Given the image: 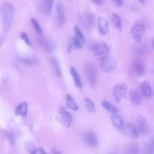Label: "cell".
<instances>
[{"instance_id":"cell-1","label":"cell","mask_w":154,"mask_h":154,"mask_svg":"<svg viewBox=\"0 0 154 154\" xmlns=\"http://www.w3.org/2000/svg\"><path fill=\"white\" fill-rule=\"evenodd\" d=\"M1 14L3 29L4 31H7L10 29L13 20L14 8L11 4L5 2L1 7Z\"/></svg>"},{"instance_id":"cell-2","label":"cell","mask_w":154,"mask_h":154,"mask_svg":"<svg viewBox=\"0 0 154 154\" xmlns=\"http://www.w3.org/2000/svg\"><path fill=\"white\" fill-rule=\"evenodd\" d=\"M93 51L95 57L100 61L109 56V49L105 43L100 42L94 45Z\"/></svg>"},{"instance_id":"cell-3","label":"cell","mask_w":154,"mask_h":154,"mask_svg":"<svg viewBox=\"0 0 154 154\" xmlns=\"http://www.w3.org/2000/svg\"><path fill=\"white\" fill-rule=\"evenodd\" d=\"M128 90V86L124 82L117 84L112 89V94L115 100L119 102L126 98Z\"/></svg>"},{"instance_id":"cell-4","label":"cell","mask_w":154,"mask_h":154,"mask_svg":"<svg viewBox=\"0 0 154 154\" xmlns=\"http://www.w3.org/2000/svg\"><path fill=\"white\" fill-rule=\"evenodd\" d=\"M58 112L61 115L57 117L58 121L64 126L69 128L71 126L73 119L70 112H69L63 106H60L58 108Z\"/></svg>"},{"instance_id":"cell-5","label":"cell","mask_w":154,"mask_h":154,"mask_svg":"<svg viewBox=\"0 0 154 154\" xmlns=\"http://www.w3.org/2000/svg\"><path fill=\"white\" fill-rule=\"evenodd\" d=\"M145 31L144 25L140 22H137L132 26L130 32L132 38L136 42H140L141 38L144 35Z\"/></svg>"},{"instance_id":"cell-6","label":"cell","mask_w":154,"mask_h":154,"mask_svg":"<svg viewBox=\"0 0 154 154\" xmlns=\"http://www.w3.org/2000/svg\"><path fill=\"white\" fill-rule=\"evenodd\" d=\"M100 61L99 67L102 72L109 73L115 70L116 68V62L113 58L108 56Z\"/></svg>"},{"instance_id":"cell-7","label":"cell","mask_w":154,"mask_h":154,"mask_svg":"<svg viewBox=\"0 0 154 154\" xmlns=\"http://www.w3.org/2000/svg\"><path fill=\"white\" fill-rule=\"evenodd\" d=\"M85 72L88 83L91 86H94L97 77L96 66L91 63H88L85 66Z\"/></svg>"},{"instance_id":"cell-8","label":"cell","mask_w":154,"mask_h":154,"mask_svg":"<svg viewBox=\"0 0 154 154\" xmlns=\"http://www.w3.org/2000/svg\"><path fill=\"white\" fill-rule=\"evenodd\" d=\"M135 125L137 128L140 135H145L149 132V127L144 116L141 114H138L135 116Z\"/></svg>"},{"instance_id":"cell-9","label":"cell","mask_w":154,"mask_h":154,"mask_svg":"<svg viewBox=\"0 0 154 154\" xmlns=\"http://www.w3.org/2000/svg\"><path fill=\"white\" fill-rule=\"evenodd\" d=\"M121 133L132 138H137L140 135V134L135 124L130 123H125Z\"/></svg>"},{"instance_id":"cell-10","label":"cell","mask_w":154,"mask_h":154,"mask_svg":"<svg viewBox=\"0 0 154 154\" xmlns=\"http://www.w3.org/2000/svg\"><path fill=\"white\" fill-rule=\"evenodd\" d=\"M132 68L134 73L137 76H141L145 72V65L143 61L139 58H135L132 61Z\"/></svg>"},{"instance_id":"cell-11","label":"cell","mask_w":154,"mask_h":154,"mask_svg":"<svg viewBox=\"0 0 154 154\" xmlns=\"http://www.w3.org/2000/svg\"><path fill=\"white\" fill-rule=\"evenodd\" d=\"M37 42L43 49L48 52H52L55 49V44L45 37H38L37 38Z\"/></svg>"},{"instance_id":"cell-12","label":"cell","mask_w":154,"mask_h":154,"mask_svg":"<svg viewBox=\"0 0 154 154\" xmlns=\"http://www.w3.org/2000/svg\"><path fill=\"white\" fill-rule=\"evenodd\" d=\"M143 94L138 90L132 89L129 93V98L131 102L135 105H139L143 100Z\"/></svg>"},{"instance_id":"cell-13","label":"cell","mask_w":154,"mask_h":154,"mask_svg":"<svg viewBox=\"0 0 154 154\" xmlns=\"http://www.w3.org/2000/svg\"><path fill=\"white\" fill-rule=\"evenodd\" d=\"M111 121L114 128L117 131L122 132L125 125L122 117L120 115L117 114L116 113H113L112 115L111 116Z\"/></svg>"},{"instance_id":"cell-14","label":"cell","mask_w":154,"mask_h":154,"mask_svg":"<svg viewBox=\"0 0 154 154\" xmlns=\"http://www.w3.org/2000/svg\"><path fill=\"white\" fill-rule=\"evenodd\" d=\"M57 21L58 26H62L66 22V17L64 14V10L63 4L61 2L57 4Z\"/></svg>"},{"instance_id":"cell-15","label":"cell","mask_w":154,"mask_h":154,"mask_svg":"<svg viewBox=\"0 0 154 154\" xmlns=\"http://www.w3.org/2000/svg\"><path fill=\"white\" fill-rule=\"evenodd\" d=\"M54 0H43L39 5V11L44 15L49 14L52 8Z\"/></svg>"},{"instance_id":"cell-16","label":"cell","mask_w":154,"mask_h":154,"mask_svg":"<svg viewBox=\"0 0 154 154\" xmlns=\"http://www.w3.org/2000/svg\"><path fill=\"white\" fill-rule=\"evenodd\" d=\"M98 28L101 35L105 36L109 32L108 22L106 18L102 16H99L97 20Z\"/></svg>"},{"instance_id":"cell-17","label":"cell","mask_w":154,"mask_h":154,"mask_svg":"<svg viewBox=\"0 0 154 154\" xmlns=\"http://www.w3.org/2000/svg\"><path fill=\"white\" fill-rule=\"evenodd\" d=\"M85 143L91 147H96L98 145V138L92 131L87 132L84 137Z\"/></svg>"},{"instance_id":"cell-18","label":"cell","mask_w":154,"mask_h":154,"mask_svg":"<svg viewBox=\"0 0 154 154\" xmlns=\"http://www.w3.org/2000/svg\"><path fill=\"white\" fill-rule=\"evenodd\" d=\"M140 91L143 97L149 98L152 96V90L149 82L147 81H143L140 84Z\"/></svg>"},{"instance_id":"cell-19","label":"cell","mask_w":154,"mask_h":154,"mask_svg":"<svg viewBox=\"0 0 154 154\" xmlns=\"http://www.w3.org/2000/svg\"><path fill=\"white\" fill-rule=\"evenodd\" d=\"M66 106L74 111H76L78 109V105L75 102L74 98L69 94H67L66 96Z\"/></svg>"},{"instance_id":"cell-20","label":"cell","mask_w":154,"mask_h":154,"mask_svg":"<svg viewBox=\"0 0 154 154\" xmlns=\"http://www.w3.org/2000/svg\"><path fill=\"white\" fill-rule=\"evenodd\" d=\"M83 45L84 44L81 41H79L75 36L72 37L69 39V43L67 51H68V52H70L72 48L81 49V48H82Z\"/></svg>"},{"instance_id":"cell-21","label":"cell","mask_w":154,"mask_h":154,"mask_svg":"<svg viewBox=\"0 0 154 154\" xmlns=\"http://www.w3.org/2000/svg\"><path fill=\"white\" fill-rule=\"evenodd\" d=\"M70 72L73 79V81L76 86L79 88H81L82 87V82L81 78L79 75L78 74L77 70L74 67H72L70 69Z\"/></svg>"},{"instance_id":"cell-22","label":"cell","mask_w":154,"mask_h":154,"mask_svg":"<svg viewBox=\"0 0 154 154\" xmlns=\"http://www.w3.org/2000/svg\"><path fill=\"white\" fill-rule=\"evenodd\" d=\"M16 115L25 117L28 114V105L26 102H22L18 105L15 110Z\"/></svg>"},{"instance_id":"cell-23","label":"cell","mask_w":154,"mask_h":154,"mask_svg":"<svg viewBox=\"0 0 154 154\" xmlns=\"http://www.w3.org/2000/svg\"><path fill=\"white\" fill-rule=\"evenodd\" d=\"M94 21L93 16L91 14H87L81 19V24L85 28H88L93 26Z\"/></svg>"},{"instance_id":"cell-24","label":"cell","mask_w":154,"mask_h":154,"mask_svg":"<svg viewBox=\"0 0 154 154\" xmlns=\"http://www.w3.org/2000/svg\"><path fill=\"white\" fill-rule=\"evenodd\" d=\"M51 63L55 75L58 77H61L62 76V72L61 70L60 63L58 60L57 59V58L55 57H52L51 59Z\"/></svg>"},{"instance_id":"cell-25","label":"cell","mask_w":154,"mask_h":154,"mask_svg":"<svg viewBox=\"0 0 154 154\" xmlns=\"http://www.w3.org/2000/svg\"><path fill=\"white\" fill-rule=\"evenodd\" d=\"M134 52L138 55H143L146 54L147 51V47L140 43V42H137L136 44L134 46L133 48Z\"/></svg>"},{"instance_id":"cell-26","label":"cell","mask_w":154,"mask_h":154,"mask_svg":"<svg viewBox=\"0 0 154 154\" xmlns=\"http://www.w3.org/2000/svg\"><path fill=\"white\" fill-rule=\"evenodd\" d=\"M111 21L112 25L119 30H121L122 27V22L120 17L116 13H112L111 16Z\"/></svg>"},{"instance_id":"cell-27","label":"cell","mask_w":154,"mask_h":154,"mask_svg":"<svg viewBox=\"0 0 154 154\" xmlns=\"http://www.w3.org/2000/svg\"><path fill=\"white\" fill-rule=\"evenodd\" d=\"M19 61L27 65H34L38 63V60L37 58L34 57H25L20 58L19 59Z\"/></svg>"},{"instance_id":"cell-28","label":"cell","mask_w":154,"mask_h":154,"mask_svg":"<svg viewBox=\"0 0 154 154\" xmlns=\"http://www.w3.org/2000/svg\"><path fill=\"white\" fill-rule=\"evenodd\" d=\"M102 106L108 112H111V113H117L118 110L113 105H112L110 102H109L108 101L104 100L102 102Z\"/></svg>"},{"instance_id":"cell-29","label":"cell","mask_w":154,"mask_h":154,"mask_svg":"<svg viewBox=\"0 0 154 154\" xmlns=\"http://www.w3.org/2000/svg\"><path fill=\"white\" fill-rule=\"evenodd\" d=\"M86 109L89 112H94L96 111V106L93 100L89 97L85 98Z\"/></svg>"},{"instance_id":"cell-30","label":"cell","mask_w":154,"mask_h":154,"mask_svg":"<svg viewBox=\"0 0 154 154\" xmlns=\"http://www.w3.org/2000/svg\"><path fill=\"white\" fill-rule=\"evenodd\" d=\"M74 31H75V37L79 41H81L83 44H84L85 43V37H84L83 33L82 32L81 30L77 26H75Z\"/></svg>"},{"instance_id":"cell-31","label":"cell","mask_w":154,"mask_h":154,"mask_svg":"<svg viewBox=\"0 0 154 154\" xmlns=\"http://www.w3.org/2000/svg\"><path fill=\"white\" fill-rule=\"evenodd\" d=\"M31 22L32 25L34 30L36 31V32L39 34H42V28H41L40 25H39L38 22L34 18L31 19Z\"/></svg>"},{"instance_id":"cell-32","label":"cell","mask_w":154,"mask_h":154,"mask_svg":"<svg viewBox=\"0 0 154 154\" xmlns=\"http://www.w3.org/2000/svg\"><path fill=\"white\" fill-rule=\"evenodd\" d=\"M126 150L129 153H138V147L136 144H132L128 147Z\"/></svg>"},{"instance_id":"cell-33","label":"cell","mask_w":154,"mask_h":154,"mask_svg":"<svg viewBox=\"0 0 154 154\" xmlns=\"http://www.w3.org/2000/svg\"><path fill=\"white\" fill-rule=\"evenodd\" d=\"M20 38H22V40H23L25 43L29 46H31V42H30V40L28 36V35L26 34V32H22L20 34Z\"/></svg>"},{"instance_id":"cell-34","label":"cell","mask_w":154,"mask_h":154,"mask_svg":"<svg viewBox=\"0 0 154 154\" xmlns=\"http://www.w3.org/2000/svg\"><path fill=\"white\" fill-rule=\"evenodd\" d=\"M8 136V138L10 141V143L12 144H14V143H15V138H14V136L13 135V133H11V132H9L7 135Z\"/></svg>"},{"instance_id":"cell-35","label":"cell","mask_w":154,"mask_h":154,"mask_svg":"<svg viewBox=\"0 0 154 154\" xmlns=\"http://www.w3.org/2000/svg\"><path fill=\"white\" fill-rule=\"evenodd\" d=\"M145 149H146V153H153L154 152V149H153V147H152V146L151 145H147L146 146V148H145Z\"/></svg>"},{"instance_id":"cell-36","label":"cell","mask_w":154,"mask_h":154,"mask_svg":"<svg viewBox=\"0 0 154 154\" xmlns=\"http://www.w3.org/2000/svg\"><path fill=\"white\" fill-rule=\"evenodd\" d=\"M32 153H45V152L42 148H37L33 150Z\"/></svg>"},{"instance_id":"cell-37","label":"cell","mask_w":154,"mask_h":154,"mask_svg":"<svg viewBox=\"0 0 154 154\" xmlns=\"http://www.w3.org/2000/svg\"><path fill=\"white\" fill-rule=\"evenodd\" d=\"M114 4L117 6V7H120L123 3V0H112Z\"/></svg>"},{"instance_id":"cell-38","label":"cell","mask_w":154,"mask_h":154,"mask_svg":"<svg viewBox=\"0 0 154 154\" xmlns=\"http://www.w3.org/2000/svg\"><path fill=\"white\" fill-rule=\"evenodd\" d=\"M97 5H102L103 3V0H92Z\"/></svg>"},{"instance_id":"cell-39","label":"cell","mask_w":154,"mask_h":154,"mask_svg":"<svg viewBox=\"0 0 154 154\" xmlns=\"http://www.w3.org/2000/svg\"><path fill=\"white\" fill-rule=\"evenodd\" d=\"M152 147H153V148L154 149V138L152 140Z\"/></svg>"},{"instance_id":"cell-40","label":"cell","mask_w":154,"mask_h":154,"mask_svg":"<svg viewBox=\"0 0 154 154\" xmlns=\"http://www.w3.org/2000/svg\"><path fill=\"white\" fill-rule=\"evenodd\" d=\"M152 46H153V49H154V38H153V39L152 40Z\"/></svg>"},{"instance_id":"cell-41","label":"cell","mask_w":154,"mask_h":154,"mask_svg":"<svg viewBox=\"0 0 154 154\" xmlns=\"http://www.w3.org/2000/svg\"><path fill=\"white\" fill-rule=\"evenodd\" d=\"M141 3H144V0H138Z\"/></svg>"}]
</instances>
